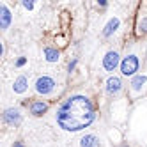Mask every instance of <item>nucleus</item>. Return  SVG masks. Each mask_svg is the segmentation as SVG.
<instances>
[{"label":"nucleus","mask_w":147,"mask_h":147,"mask_svg":"<svg viewBox=\"0 0 147 147\" xmlns=\"http://www.w3.org/2000/svg\"><path fill=\"white\" fill-rule=\"evenodd\" d=\"M14 147H23V145H22V144H20V142H18V144H14Z\"/></svg>","instance_id":"obj_17"},{"label":"nucleus","mask_w":147,"mask_h":147,"mask_svg":"<svg viewBox=\"0 0 147 147\" xmlns=\"http://www.w3.org/2000/svg\"><path fill=\"white\" fill-rule=\"evenodd\" d=\"M4 119L9 122V124H20V121H22V115H20V112L18 110H5V113H4Z\"/></svg>","instance_id":"obj_6"},{"label":"nucleus","mask_w":147,"mask_h":147,"mask_svg":"<svg viewBox=\"0 0 147 147\" xmlns=\"http://www.w3.org/2000/svg\"><path fill=\"white\" fill-rule=\"evenodd\" d=\"M121 89H122V83H121V80L117 76H112V78L107 80V90L110 94H117Z\"/></svg>","instance_id":"obj_5"},{"label":"nucleus","mask_w":147,"mask_h":147,"mask_svg":"<svg viewBox=\"0 0 147 147\" xmlns=\"http://www.w3.org/2000/svg\"><path fill=\"white\" fill-rule=\"evenodd\" d=\"M121 71H122V75H126V76L135 75V73L138 71V59H136L135 55L126 57V59L121 62Z\"/></svg>","instance_id":"obj_2"},{"label":"nucleus","mask_w":147,"mask_h":147,"mask_svg":"<svg viewBox=\"0 0 147 147\" xmlns=\"http://www.w3.org/2000/svg\"><path fill=\"white\" fill-rule=\"evenodd\" d=\"M117 27H119V20H117V18H113V20H110V22H108V25L105 27L103 34H105V36H112L115 30H117Z\"/></svg>","instance_id":"obj_9"},{"label":"nucleus","mask_w":147,"mask_h":147,"mask_svg":"<svg viewBox=\"0 0 147 147\" xmlns=\"http://www.w3.org/2000/svg\"><path fill=\"white\" fill-rule=\"evenodd\" d=\"M25 90H27V78H25V76H20V78L14 82V92L22 94V92H25Z\"/></svg>","instance_id":"obj_11"},{"label":"nucleus","mask_w":147,"mask_h":147,"mask_svg":"<svg viewBox=\"0 0 147 147\" xmlns=\"http://www.w3.org/2000/svg\"><path fill=\"white\" fill-rule=\"evenodd\" d=\"M46 108H48V105L43 103V101H36V103H32V107H30L34 115H41L43 112H46Z\"/></svg>","instance_id":"obj_10"},{"label":"nucleus","mask_w":147,"mask_h":147,"mask_svg":"<svg viewBox=\"0 0 147 147\" xmlns=\"http://www.w3.org/2000/svg\"><path fill=\"white\" fill-rule=\"evenodd\" d=\"M80 145L82 147H98V138L94 135H85L80 140Z\"/></svg>","instance_id":"obj_8"},{"label":"nucleus","mask_w":147,"mask_h":147,"mask_svg":"<svg viewBox=\"0 0 147 147\" xmlns=\"http://www.w3.org/2000/svg\"><path fill=\"white\" fill-rule=\"evenodd\" d=\"M45 55H46V60L48 62H57L59 60V51L53 50V48H46L45 50Z\"/></svg>","instance_id":"obj_12"},{"label":"nucleus","mask_w":147,"mask_h":147,"mask_svg":"<svg viewBox=\"0 0 147 147\" xmlns=\"http://www.w3.org/2000/svg\"><path fill=\"white\" fill-rule=\"evenodd\" d=\"M53 89H55V82H53V78H50V76H41L36 82V90L39 94H50Z\"/></svg>","instance_id":"obj_3"},{"label":"nucleus","mask_w":147,"mask_h":147,"mask_svg":"<svg viewBox=\"0 0 147 147\" xmlns=\"http://www.w3.org/2000/svg\"><path fill=\"white\" fill-rule=\"evenodd\" d=\"M145 82H147V78H145L144 75H138V76H135V78H133L131 85H133V89H135V90H140V89H142V85H144Z\"/></svg>","instance_id":"obj_13"},{"label":"nucleus","mask_w":147,"mask_h":147,"mask_svg":"<svg viewBox=\"0 0 147 147\" xmlns=\"http://www.w3.org/2000/svg\"><path fill=\"white\" fill-rule=\"evenodd\" d=\"M94 121V108L89 98L73 96L57 112V122L66 131H80Z\"/></svg>","instance_id":"obj_1"},{"label":"nucleus","mask_w":147,"mask_h":147,"mask_svg":"<svg viewBox=\"0 0 147 147\" xmlns=\"http://www.w3.org/2000/svg\"><path fill=\"white\" fill-rule=\"evenodd\" d=\"M9 23H11V13H9V9L5 5H2L0 7V27L7 28Z\"/></svg>","instance_id":"obj_7"},{"label":"nucleus","mask_w":147,"mask_h":147,"mask_svg":"<svg viewBox=\"0 0 147 147\" xmlns=\"http://www.w3.org/2000/svg\"><path fill=\"white\" fill-rule=\"evenodd\" d=\"M103 66H105V69L113 71L119 66V55L115 53V51H108V53L105 55V59H103Z\"/></svg>","instance_id":"obj_4"},{"label":"nucleus","mask_w":147,"mask_h":147,"mask_svg":"<svg viewBox=\"0 0 147 147\" xmlns=\"http://www.w3.org/2000/svg\"><path fill=\"white\" fill-rule=\"evenodd\" d=\"M25 62H27V59H25V57H22V59H18V66H23Z\"/></svg>","instance_id":"obj_15"},{"label":"nucleus","mask_w":147,"mask_h":147,"mask_svg":"<svg viewBox=\"0 0 147 147\" xmlns=\"http://www.w3.org/2000/svg\"><path fill=\"white\" fill-rule=\"evenodd\" d=\"M142 27H144V30L147 32V20H144V22H142Z\"/></svg>","instance_id":"obj_16"},{"label":"nucleus","mask_w":147,"mask_h":147,"mask_svg":"<svg viewBox=\"0 0 147 147\" xmlns=\"http://www.w3.org/2000/svg\"><path fill=\"white\" fill-rule=\"evenodd\" d=\"M23 5H25V9H32V7H34L32 2H23Z\"/></svg>","instance_id":"obj_14"}]
</instances>
